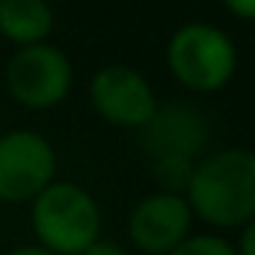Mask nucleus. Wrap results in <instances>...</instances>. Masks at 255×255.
<instances>
[{"label": "nucleus", "mask_w": 255, "mask_h": 255, "mask_svg": "<svg viewBox=\"0 0 255 255\" xmlns=\"http://www.w3.org/2000/svg\"><path fill=\"white\" fill-rule=\"evenodd\" d=\"M184 199L193 217L211 229H241L250 223L255 217V151L235 145L202 154Z\"/></svg>", "instance_id": "f257e3e1"}, {"label": "nucleus", "mask_w": 255, "mask_h": 255, "mask_svg": "<svg viewBox=\"0 0 255 255\" xmlns=\"http://www.w3.org/2000/svg\"><path fill=\"white\" fill-rule=\"evenodd\" d=\"M36 244L54 255H80L101 238V208L74 181H51L30 202Z\"/></svg>", "instance_id": "f03ea898"}, {"label": "nucleus", "mask_w": 255, "mask_h": 255, "mask_svg": "<svg viewBox=\"0 0 255 255\" xmlns=\"http://www.w3.org/2000/svg\"><path fill=\"white\" fill-rule=\"evenodd\" d=\"M166 68L187 92L214 95L226 89L238 71V45L217 24L187 21L175 27L166 42Z\"/></svg>", "instance_id": "7ed1b4c3"}, {"label": "nucleus", "mask_w": 255, "mask_h": 255, "mask_svg": "<svg viewBox=\"0 0 255 255\" xmlns=\"http://www.w3.org/2000/svg\"><path fill=\"white\" fill-rule=\"evenodd\" d=\"M6 92L24 110H54L71 95L74 65L51 42L15 48L3 68Z\"/></svg>", "instance_id": "20e7f679"}, {"label": "nucleus", "mask_w": 255, "mask_h": 255, "mask_svg": "<svg viewBox=\"0 0 255 255\" xmlns=\"http://www.w3.org/2000/svg\"><path fill=\"white\" fill-rule=\"evenodd\" d=\"M57 148L30 128L0 133V202L27 205L57 181Z\"/></svg>", "instance_id": "39448f33"}, {"label": "nucleus", "mask_w": 255, "mask_h": 255, "mask_svg": "<svg viewBox=\"0 0 255 255\" xmlns=\"http://www.w3.org/2000/svg\"><path fill=\"white\" fill-rule=\"evenodd\" d=\"M89 104L101 122L125 130H139L148 125L160 101L139 68L110 63L89 77Z\"/></svg>", "instance_id": "423d86ee"}, {"label": "nucleus", "mask_w": 255, "mask_h": 255, "mask_svg": "<svg viewBox=\"0 0 255 255\" xmlns=\"http://www.w3.org/2000/svg\"><path fill=\"white\" fill-rule=\"evenodd\" d=\"M211 125L187 101L157 104L148 125L139 128V148L148 163L157 160H199L208 148Z\"/></svg>", "instance_id": "0eeeda50"}, {"label": "nucleus", "mask_w": 255, "mask_h": 255, "mask_svg": "<svg viewBox=\"0 0 255 255\" xmlns=\"http://www.w3.org/2000/svg\"><path fill=\"white\" fill-rule=\"evenodd\" d=\"M193 220L184 193L154 190L130 208L128 238L142 255H166L190 235Z\"/></svg>", "instance_id": "6e6552de"}, {"label": "nucleus", "mask_w": 255, "mask_h": 255, "mask_svg": "<svg viewBox=\"0 0 255 255\" xmlns=\"http://www.w3.org/2000/svg\"><path fill=\"white\" fill-rule=\"evenodd\" d=\"M57 27L54 6L48 0H0V36L15 45H39L48 42Z\"/></svg>", "instance_id": "1a4fd4ad"}, {"label": "nucleus", "mask_w": 255, "mask_h": 255, "mask_svg": "<svg viewBox=\"0 0 255 255\" xmlns=\"http://www.w3.org/2000/svg\"><path fill=\"white\" fill-rule=\"evenodd\" d=\"M193 160H157V163H148L154 181H157V190L166 193H184L187 190V181L193 175Z\"/></svg>", "instance_id": "9d476101"}, {"label": "nucleus", "mask_w": 255, "mask_h": 255, "mask_svg": "<svg viewBox=\"0 0 255 255\" xmlns=\"http://www.w3.org/2000/svg\"><path fill=\"white\" fill-rule=\"evenodd\" d=\"M166 255H238L235 244H229L223 235H187L172 253Z\"/></svg>", "instance_id": "9b49d317"}, {"label": "nucleus", "mask_w": 255, "mask_h": 255, "mask_svg": "<svg viewBox=\"0 0 255 255\" xmlns=\"http://www.w3.org/2000/svg\"><path fill=\"white\" fill-rule=\"evenodd\" d=\"M226 6V12L238 21H250L255 24V0H220Z\"/></svg>", "instance_id": "f8f14e48"}, {"label": "nucleus", "mask_w": 255, "mask_h": 255, "mask_svg": "<svg viewBox=\"0 0 255 255\" xmlns=\"http://www.w3.org/2000/svg\"><path fill=\"white\" fill-rule=\"evenodd\" d=\"M235 253L238 255H255V217L250 223L241 226V238L235 244Z\"/></svg>", "instance_id": "ddd939ff"}, {"label": "nucleus", "mask_w": 255, "mask_h": 255, "mask_svg": "<svg viewBox=\"0 0 255 255\" xmlns=\"http://www.w3.org/2000/svg\"><path fill=\"white\" fill-rule=\"evenodd\" d=\"M80 255H128V253H125V247H122V244L107 241V238H98L92 247H86Z\"/></svg>", "instance_id": "4468645a"}, {"label": "nucleus", "mask_w": 255, "mask_h": 255, "mask_svg": "<svg viewBox=\"0 0 255 255\" xmlns=\"http://www.w3.org/2000/svg\"><path fill=\"white\" fill-rule=\"evenodd\" d=\"M3 255H54L51 250H45V247H39V244H27V247H15V250H9V253Z\"/></svg>", "instance_id": "2eb2a0df"}]
</instances>
